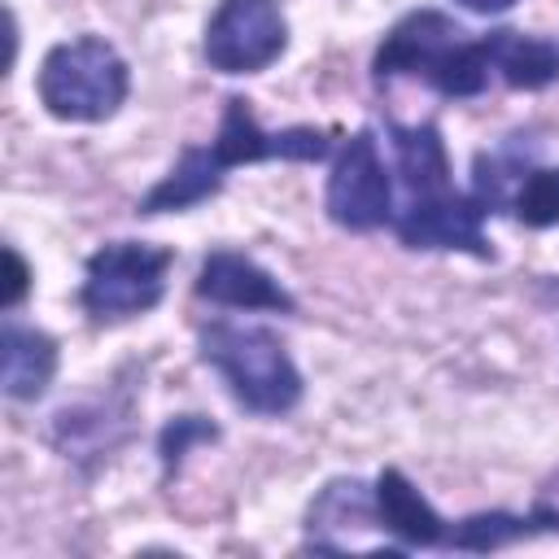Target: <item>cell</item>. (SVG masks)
I'll return each mask as SVG.
<instances>
[{
    "label": "cell",
    "mask_w": 559,
    "mask_h": 559,
    "mask_svg": "<svg viewBox=\"0 0 559 559\" xmlns=\"http://www.w3.org/2000/svg\"><path fill=\"white\" fill-rule=\"evenodd\" d=\"M26 288H31V266H26V258H22L13 245H4V297H0V306H4V310L22 306Z\"/></svg>",
    "instance_id": "20"
},
{
    "label": "cell",
    "mask_w": 559,
    "mask_h": 559,
    "mask_svg": "<svg viewBox=\"0 0 559 559\" xmlns=\"http://www.w3.org/2000/svg\"><path fill=\"white\" fill-rule=\"evenodd\" d=\"M57 376V341L31 323L4 319L0 328V389L13 402H35Z\"/></svg>",
    "instance_id": "11"
},
{
    "label": "cell",
    "mask_w": 559,
    "mask_h": 559,
    "mask_svg": "<svg viewBox=\"0 0 559 559\" xmlns=\"http://www.w3.org/2000/svg\"><path fill=\"white\" fill-rule=\"evenodd\" d=\"M389 144H393V166H397L406 197L450 188V157H445V140L437 122H411V127L393 122Z\"/></svg>",
    "instance_id": "15"
},
{
    "label": "cell",
    "mask_w": 559,
    "mask_h": 559,
    "mask_svg": "<svg viewBox=\"0 0 559 559\" xmlns=\"http://www.w3.org/2000/svg\"><path fill=\"white\" fill-rule=\"evenodd\" d=\"M454 4H463L467 13H480V17H493V13H507L515 0H454Z\"/></svg>",
    "instance_id": "22"
},
{
    "label": "cell",
    "mask_w": 559,
    "mask_h": 559,
    "mask_svg": "<svg viewBox=\"0 0 559 559\" xmlns=\"http://www.w3.org/2000/svg\"><path fill=\"white\" fill-rule=\"evenodd\" d=\"M192 293L201 301L231 306V310H280V314H293L297 310L293 293L266 266H258L249 253H236V249L205 253Z\"/></svg>",
    "instance_id": "9"
},
{
    "label": "cell",
    "mask_w": 559,
    "mask_h": 559,
    "mask_svg": "<svg viewBox=\"0 0 559 559\" xmlns=\"http://www.w3.org/2000/svg\"><path fill=\"white\" fill-rule=\"evenodd\" d=\"M489 66L493 74L515 87V92H542L559 79V44L546 35H524V31H489Z\"/></svg>",
    "instance_id": "14"
},
{
    "label": "cell",
    "mask_w": 559,
    "mask_h": 559,
    "mask_svg": "<svg viewBox=\"0 0 559 559\" xmlns=\"http://www.w3.org/2000/svg\"><path fill=\"white\" fill-rule=\"evenodd\" d=\"M371 74H376V83L411 74L450 100H467L489 87L493 66H489L485 35L463 31L454 17H445L437 9H415L402 22H393L384 44L376 48Z\"/></svg>",
    "instance_id": "1"
},
{
    "label": "cell",
    "mask_w": 559,
    "mask_h": 559,
    "mask_svg": "<svg viewBox=\"0 0 559 559\" xmlns=\"http://www.w3.org/2000/svg\"><path fill=\"white\" fill-rule=\"evenodd\" d=\"M39 105L61 122H105L131 92L122 52L100 35H74L44 52L35 74Z\"/></svg>",
    "instance_id": "3"
},
{
    "label": "cell",
    "mask_w": 559,
    "mask_h": 559,
    "mask_svg": "<svg viewBox=\"0 0 559 559\" xmlns=\"http://www.w3.org/2000/svg\"><path fill=\"white\" fill-rule=\"evenodd\" d=\"M358 528H380L376 515V493L358 480V476H341L328 480L319 489V498L306 511V533L314 550H354L358 546ZM384 533V528H380Z\"/></svg>",
    "instance_id": "10"
},
{
    "label": "cell",
    "mask_w": 559,
    "mask_h": 559,
    "mask_svg": "<svg viewBox=\"0 0 559 559\" xmlns=\"http://www.w3.org/2000/svg\"><path fill=\"white\" fill-rule=\"evenodd\" d=\"M227 179V166L214 157V148H183L179 162L140 197L135 214L153 218V214H179V210H192L201 201H210Z\"/></svg>",
    "instance_id": "13"
},
{
    "label": "cell",
    "mask_w": 559,
    "mask_h": 559,
    "mask_svg": "<svg viewBox=\"0 0 559 559\" xmlns=\"http://www.w3.org/2000/svg\"><path fill=\"white\" fill-rule=\"evenodd\" d=\"M537 533V520L533 515H511V511H476L459 524H450L445 533V550H472V555H485V550H498V546H511L520 537H533Z\"/></svg>",
    "instance_id": "17"
},
{
    "label": "cell",
    "mask_w": 559,
    "mask_h": 559,
    "mask_svg": "<svg viewBox=\"0 0 559 559\" xmlns=\"http://www.w3.org/2000/svg\"><path fill=\"white\" fill-rule=\"evenodd\" d=\"M201 362H210L231 397L253 415H288L301 402V371L284 341L258 323L214 319L197 332Z\"/></svg>",
    "instance_id": "2"
},
{
    "label": "cell",
    "mask_w": 559,
    "mask_h": 559,
    "mask_svg": "<svg viewBox=\"0 0 559 559\" xmlns=\"http://www.w3.org/2000/svg\"><path fill=\"white\" fill-rule=\"evenodd\" d=\"M528 515L537 520V533H559V467L542 480L537 502H533V511H528Z\"/></svg>",
    "instance_id": "21"
},
{
    "label": "cell",
    "mask_w": 559,
    "mask_h": 559,
    "mask_svg": "<svg viewBox=\"0 0 559 559\" xmlns=\"http://www.w3.org/2000/svg\"><path fill=\"white\" fill-rule=\"evenodd\" d=\"M511 214L524 227H555L559 223V166H528L511 192Z\"/></svg>",
    "instance_id": "18"
},
{
    "label": "cell",
    "mask_w": 559,
    "mask_h": 559,
    "mask_svg": "<svg viewBox=\"0 0 559 559\" xmlns=\"http://www.w3.org/2000/svg\"><path fill=\"white\" fill-rule=\"evenodd\" d=\"M533 153H537V144H524V135H511V140H502L498 148L476 153V166H472V197L485 205V214L511 210L515 183L524 179L528 166H537Z\"/></svg>",
    "instance_id": "16"
},
{
    "label": "cell",
    "mask_w": 559,
    "mask_h": 559,
    "mask_svg": "<svg viewBox=\"0 0 559 559\" xmlns=\"http://www.w3.org/2000/svg\"><path fill=\"white\" fill-rule=\"evenodd\" d=\"M205 441H218V428H214L210 419H201V415H175V419L162 428V437H157L162 472L170 476V472L183 463V454H188L192 445H205Z\"/></svg>",
    "instance_id": "19"
},
{
    "label": "cell",
    "mask_w": 559,
    "mask_h": 559,
    "mask_svg": "<svg viewBox=\"0 0 559 559\" xmlns=\"http://www.w3.org/2000/svg\"><path fill=\"white\" fill-rule=\"evenodd\" d=\"M210 148L227 170H236V166H253V162H323L332 153V140L319 127L262 131L249 100L227 96L223 122H218V135L210 140Z\"/></svg>",
    "instance_id": "8"
},
{
    "label": "cell",
    "mask_w": 559,
    "mask_h": 559,
    "mask_svg": "<svg viewBox=\"0 0 559 559\" xmlns=\"http://www.w3.org/2000/svg\"><path fill=\"white\" fill-rule=\"evenodd\" d=\"M288 48V17L280 0H223L210 22L201 52L218 74H258Z\"/></svg>",
    "instance_id": "5"
},
{
    "label": "cell",
    "mask_w": 559,
    "mask_h": 559,
    "mask_svg": "<svg viewBox=\"0 0 559 559\" xmlns=\"http://www.w3.org/2000/svg\"><path fill=\"white\" fill-rule=\"evenodd\" d=\"M323 210L345 231H376V227L393 223V179H389L380 144L367 127H358L341 144L332 175H328Z\"/></svg>",
    "instance_id": "6"
},
{
    "label": "cell",
    "mask_w": 559,
    "mask_h": 559,
    "mask_svg": "<svg viewBox=\"0 0 559 559\" xmlns=\"http://www.w3.org/2000/svg\"><path fill=\"white\" fill-rule=\"evenodd\" d=\"M175 253L144 240H114L100 245L83 266L79 301L96 323H118L153 310L166 293V271Z\"/></svg>",
    "instance_id": "4"
},
{
    "label": "cell",
    "mask_w": 559,
    "mask_h": 559,
    "mask_svg": "<svg viewBox=\"0 0 559 559\" xmlns=\"http://www.w3.org/2000/svg\"><path fill=\"white\" fill-rule=\"evenodd\" d=\"M485 205L472 192L437 188L424 197H406L402 210H393V231L406 249H459L472 258H493L485 236Z\"/></svg>",
    "instance_id": "7"
},
{
    "label": "cell",
    "mask_w": 559,
    "mask_h": 559,
    "mask_svg": "<svg viewBox=\"0 0 559 559\" xmlns=\"http://www.w3.org/2000/svg\"><path fill=\"white\" fill-rule=\"evenodd\" d=\"M376 493V515H380V528L393 533L402 546H445V533L450 524L432 511V502L406 480V472L397 467H384L371 485Z\"/></svg>",
    "instance_id": "12"
}]
</instances>
